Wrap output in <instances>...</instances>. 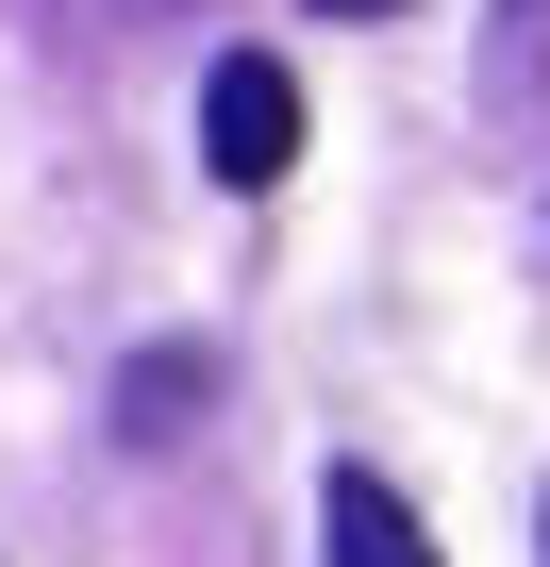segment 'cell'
<instances>
[{
	"instance_id": "obj_5",
	"label": "cell",
	"mask_w": 550,
	"mask_h": 567,
	"mask_svg": "<svg viewBox=\"0 0 550 567\" xmlns=\"http://www.w3.org/2000/svg\"><path fill=\"white\" fill-rule=\"evenodd\" d=\"M68 34H151V18H200V0H51Z\"/></svg>"
},
{
	"instance_id": "obj_2",
	"label": "cell",
	"mask_w": 550,
	"mask_h": 567,
	"mask_svg": "<svg viewBox=\"0 0 550 567\" xmlns=\"http://www.w3.org/2000/svg\"><path fill=\"white\" fill-rule=\"evenodd\" d=\"M318 550H334V567H434L417 501H401V484H367V467H334V484H318Z\"/></svg>"
},
{
	"instance_id": "obj_6",
	"label": "cell",
	"mask_w": 550,
	"mask_h": 567,
	"mask_svg": "<svg viewBox=\"0 0 550 567\" xmlns=\"http://www.w3.org/2000/svg\"><path fill=\"white\" fill-rule=\"evenodd\" d=\"M318 18H401V0H318Z\"/></svg>"
},
{
	"instance_id": "obj_1",
	"label": "cell",
	"mask_w": 550,
	"mask_h": 567,
	"mask_svg": "<svg viewBox=\"0 0 550 567\" xmlns=\"http://www.w3.org/2000/svg\"><path fill=\"white\" fill-rule=\"evenodd\" d=\"M200 167H217L234 200L301 167V68H284V51H217V68H200Z\"/></svg>"
},
{
	"instance_id": "obj_3",
	"label": "cell",
	"mask_w": 550,
	"mask_h": 567,
	"mask_svg": "<svg viewBox=\"0 0 550 567\" xmlns=\"http://www.w3.org/2000/svg\"><path fill=\"white\" fill-rule=\"evenodd\" d=\"M484 117H550V0L484 18Z\"/></svg>"
},
{
	"instance_id": "obj_4",
	"label": "cell",
	"mask_w": 550,
	"mask_h": 567,
	"mask_svg": "<svg viewBox=\"0 0 550 567\" xmlns=\"http://www.w3.org/2000/svg\"><path fill=\"white\" fill-rule=\"evenodd\" d=\"M200 401H217V368H200V351H134V384H117V434H151V451H167Z\"/></svg>"
}]
</instances>
